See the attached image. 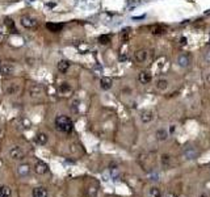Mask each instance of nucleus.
Segmentation results:
<instances>
[{"mask_svg":"<svg viewBox=\"0 0 210 197\" xmlns=\"http://www.w3.org/2000/svg\"><path fill=\"white\" fill-rule=\"evenodd\" d=\"M55 128L62 133H71L74 130V122L67 116H58L55 118Z\"/></svg>","mask_w":210,"mask_h":197,"instance_id":"nucleus-1","label":"nucleus"},{"mask_svg":"<svg viewBox=\"0 0 210 197\" xmlns=\"http://www.w3.org/2000/svg\"><path fill=\"white\" fill-rule=\"evenodd\" d=\"M9 158L12 160H17V162H20V160H24L25 159V156H26V152L24 151V149L23 147H20V146H15V147H12V149L9 150Z\"/></svg>","mask_w":210,"mask_h":197,"instance_id":"nucleus-2","label":"nucleus"},{"mask_svg":"<svg viewBox=\"0 0 210 197\" xmlns=\"http://www.w3.org/2000/svg\"><path fill=\"white\" fill-rule=\"evenodd\" d=\"M20 21H21V25L28 29H33V28H37L38 26V21L36 19L30 17V16H23Z\"/></svg>","mask_w":210,"mask_h":197,"instance_id":"nucleus-3","label":"nucleus"},{"mask_svg":"<svg viewBox=\"0 0 210 197\" xmlns=\"http://www.w3.org/2000/svg\"><path fill=\"white\" fill-rule=\"evenodd\" d=\"M16 70V66L13 63H9V62H4L0 64V74L4 75V76H8V75H12Z\"/></svg>","mask_w":210,"mask_h":197,"instance_id":"nucleus-4","label":"nucleus"},{"mask_svg":"<svg viewBox=\"0 0 210 197\" xmlns=\"http://www.w3.org/2000/svg\"><path fill=\"white\" fill-rule=\"evenodd\" d=\"M17 173L20 177H28L32 173V167L28 163H21L17 167Z\"/></svg>","mask_w":210,"mask_h":197,"instance_id":"nucleus-5","label":"nucleus"},{"mask_svg":"<svg viewBox=\"0 0 210 197\" xmlns=\"http://www.w3.org/2000/svg\"><path fill=\"white\" fill-rule=\"evenodd\" d=\"M34 171L38 175H45V173L49 172V164L45 163V162H42V160H38L36 163V166H34Z\"/></svg>","mask_w":210,"mask_h":197,"instance_id":"nucleus-6","label":"nucleus"},{"mask_svg":"<svg viewBox=\"0 0 210 197\" xmlns=\"http://www.w3.org/2000/svg\"><path fill=\"white\" fill-rule=\"evenodd\" d=\"M43 92V87L41 84H32L29 87V96L30 97H38Z\"/></svg>","mask_w":210,"mask_h":197,"instance_id":"nucleus-7","label":"nucleus"},{"mask_svg":"<svg viewBox=\"0 0 210 197\" xmlns=\"http://www.w3.org/2000/svg\"><path fill=\"white\" fill-rule=\"evenodd\" d=\"M58 92H59L60 96H70L71 94H72V87H71V84H68V83H62L58 87Z\"/></svg>","mask_w":210,"mask_h":197,"instance_id":"nucleus-8","label":"nucleus"},{"mask_svg":"<svg viewBox=\"0 0 210 197\" xmlns=\"http://www.w3.org/2000/svg\"><path fill=\"white\" fill-rule=\"evenodd\" d=\"M32 197H49V192L45 187H36L32 190Z\"/></svg>","mask_w":210,"mask_h":197,"instance_id":"nucleus-9","label":"nucleus"},{"mask_svg":"<svg viewBox=\"0 0 210 197\" xmlns=\"http://www.w3.org/2000/svg\"><path fill=\"white\" fill-rule=\"evenodd\" d=\"M138 80H139L142 84H148L152 80V75L148 72V71H142V72H139V75H138Z\"/></svg>","mask_w":210,"mask_h":197,"instance_id":"nucleus-10","label":"nucleus"},{"mask_svg":"<svg viewBox=\"0 0 210 197\" xmlns=\"http://www.w3.org/2000/svg\"><path fill=\"white\" fill-rule=\"evenodd\" d=\"M150 32H151V34H154V36H160V34H164V33H165V26L160 25V24L151 25V26H150Z\"/></svg>","mask_w":210,"mask_h":197,"instance_id":"nucleus-11","label":"nucleus"},{"mask_svg":"<svg viewBox=\"0 0 210 197\" xmlns=\"http://www.w3.org/2000/svg\"><path fill=\"white\" fill-rule=\"evenodd\" d=\"M112 85H113V80H112V78H108V76H104V78H101V80H100V87H101V90L108 91V90L112 88Z\"/></svg>","mask_w":210,"mask_h":197,"instance_id":"nucleus-12","label":"nucleus"},{"mask_svg":"<svg viewBox=\"0 0 210 197\" xmlns=\"http://www.w3.org/2000/svg\"><path fill=\"white\" fill-rule=\"evenodd\" d=\"M134 59L138 62V63H143L147 59V51L146 50H137L135 53H134Z\"/></svg>","mask_w":210,"mask_h":197,"instance_id":"nucleus-13","label":"nucleus"},{"mask_svg":"<svg viewBox=\"0 0 210 197\" xmlns=\"http://www.w3.org/2000/svg\"><path fill=\"white\" fill-rule=\"evenodd\" d=\"M5 92H7L8 95H17L20 92V85L16 83H9L7 85V88H5Z\"/></svg>","mask_w":210,"mask_h":197,"instance_id":"nucleus-14","label":"nucleus"},{"mask_svg":"<svg viewBox=\"0 0 210 197\" xmlns=\"http://www.w3.org/2000/svg\"><path fill=\"white\" fill-rule=\"evenodd\" d=\"M46 28L53 32V33H59L60 30L63 29V24H57V23H47L46 24Z\"/></svg>","mask_w":210,"mask_h":197,"instance_id":"nucleus-15","label":"nucleus"},{"mask_svg":"<svg viewBox=\"0 0 210 197\" xmlns=\"http://www.w3.org/2000/svg\"><path fill=\"white\" fill-rule=\"evenodd\" d=\"M141 120H142V122L143 124H150L152 120H154V113L150 112V111H146V112H143L141 114Z\"/></svg>","mask_w":210,"mask_h":197,"instance_id":"nucleus-16","label":"nucleus"},{"mask_svg":"<svg viewBox=\"0 0 210 197\" xmlns=\"http://www.w3.org/2000/svg\"><path fill=\"white\" fill-rule=\"evenodd\" d=\"M47 141H49V137H47V134H45V133H38V134L36 135V142H37L38 145L45 146V145L47 143Z\"/></svg>","mask_w":210,"mask_h":197,"instance_id":"nucleus-17","label":"nucleus"},{"mask_svg":"<svg viewBox=\"0 0 210 197\" xmlns=\"http://www.w3.org/2000/svg\"><path fill=\"white\" fill-rule=\"evenodd\" d=\"M12 196V189L7 185H0V197H11Z\"/></svg>","mask_w":210,"mask_h":197,"instance_id":"nucleus-18","label":"nucleus"},{"mask_svg":"<svg viewBox=\"0 0 210 197\" xmlns=\"http://www.w3.org/2000/svg\"><path fill=\"white\" fill-rule=\"evenodd\" d=\"M155 137H156L158 141H165L168 138V131L164 130V129H159L155 133Z\"/></svg>","mask_w":210,"mask_h":197,"instance_id":"nucleus-19","label":"nucleus"},{"mask_svg":"<svg viewBox=\"0 0 210 197\" xmlns=\"http://www.w3.org/2000/svg\"><path fill=\"white\" fill-rule=\"evenodd\" d=\"M179 64L181 66V67H186L188 64H189L190 62V59H189V55H186V54H181V55L179 57Z\"/></svg>","mask_w":210,"mask_h":197,"instance_id":"nucleus-20","label":"nucleus"},{"mask_svg":"<svg viewBox=\"0 0 210 197\" xmlns=\"http://www.w3.org/2000/svg\"><path fill=\"white\" fill-rule=\"evenodd\" d=\"M156 88L159 91H165L168 88V80L167 79H159L156 81Z\"/></svg>","mask_w":210,"mask_h":197,"instance_id":"nucleus-21","label":"nucleus"},{"mask_svg":"<svg viewBox=\"0 0 210 197\" xmlns=\"http://www.w3.org/2000/svg\"><path fill=\"white\" fill-rule=\"evenodd\" d=\"M160 163H162V166L164 168H167L171 166V156L168 154H163L162 156H160Z\"/></svg>","mask_w":210,"mask_h":197,"instance_id":"nucleus-22","label":"nucleus"},{"mask_svg":"<svg viewBox=\"0 0 210 197\" xmlns=\"http://www.w3.org/2000/svg\"><path fill=\"white\" fill-rule=\"evenodd\" d=\"M70 68V62L68 61H59L58 62V70L60 72H66Z\"/></svg>","mask_w":210,"mask_h":197,"instance_id":"nucleus-23","label":"nucleus"},{"mask_svg":"<svg viewBox=\"0 0 210 197\" xmlns=\"http://www.w3.org/2000/svg\"><path fill=\"white\" fill-rule=\"evenodd\" d=\"M130 40V28H125L122 32H121V41L122 42H129Z\"/></svg>","mask_w":210,"mask_h":197,"instance_id":"nucleus-24","label":"nucleus"},{"mask_svg":"<svg viewBox=\"0 0 210 197\" xmlns=\"http://www.w3.org/2000/svg\"><path fill=\"white\" fill-rule=\"evenodd\" d=\"M148 197H162V192L158 187H151L148 190Z\"/></svg>","mask_w":210,"mask_h":197,"instance_id":"nucleus-25","label":"nucleus"},{"mask_svg":"<svg viewBox=\"0 0 210 197\" xmlns=\"http://www.w3.org/2000/svg\"><path fill=\"white\" fill-rule=\"evenodd\" d=\"M98 42L101 43V45H108V43L110 42V37L108 34H103L98 37Z\"/></svg>","mask_w":210,"mask_h":197,"instance_id":"nucleus-26","label":"nucleus"},{"mask_svg":"<svg viewBox=\"0 0 210 197\" xmlns=\"http://www.w3.org/2000/svg\"><path fill=\"white\" fill-rule=\"evenodd\" d=\"M184 155L186 156V159H193V158H196V151L195 150H192V149H189V150H186L185 152H184Z\"/></svg>","mask_w":210,"mask_h":197,"instance_id":"nucleus-27","label":"nucleus"},{"mask_svg":"<svg viewBox=\"0 0 210 197\" xmlns=\"http://www.w3.org/2000/svg\"><path fill=\"white\" fill-rule=\"evenodd\" d=\"M5 25L8 26V29L11 30V32H16V26H15V23L11 19H7L5 20Z\"/></svg>","mask_w":210,"mask_h":197,"instance_id":"nucleus-28","label":"nucleus"},{"mask_svg":"<svg viewBox=\"0 0 210 197\" xmlns=\"http://www.w3.org/2000/svg\"><path fill=\"white\" fill-rule=\"evenodd\" d=\"M186 42H188L186 37H181L180 38V43H181V45H186Z\"/></svg>","mask_w":210,"mask_h":197,"instance_id":"nucleus-29","label":"nucleus"},{"mask_svg":"<svg viewBox=\"0 0 210 197\" xmlns=\"http://www.w3.org/2000/svg\"><path fill=\"white\" fill-rule=\"evenodd\" d=\"M205 61H206L208 63H210V50H209V51L205 54Z\"/></svg>","mask_w":210,"mask_h":197,"instance_id":"nucleus-30","label":"nucleus"},{"mask_svg":"<svg viewBox=\"0 0 210 197\" xmlns=\"http://www.w3.org/2000/svg\"><path fill=\"white\" fill-rule=\"evenodd\" d=\"M205 80H206V83H208V84H210V74H208V75L205 76Z\"/></svg>","mask_w":210,"mask_h":197,"instance_id":"nucleus-31","label":"nucleus"},{"mask_svg":"<svg viewBox=\"0 0 210 197\" xmlns=\"http://www.w3.org/2000/svg\"><path fill=\"white\" fill-rule=\"evenodd\" d=\"M173 130H175V125H171V129H169V131H171V133H173Z\"/></svg>","mask_w":210,"mask_h":197,"instance_id":"nucleus-32","label":"nucleus"},{"mask_svg":"<svg viewBox=\"0 0 210 197\" xmlns=\"http://www.w3.org/2000/svg\"><path fill=\"white\" fill-rule=\"evenodd\" d=\"M165 197H176V196H175L173 193H168V195H167V196H165Z\"/></svg>","mask_w":210,"mask_h":197,"instance_id":"nucleus-33","label":"nucleus"},{"mask_svg":"<svg viewBox=\"0 0 210 197\" xmlns=\"http://www.w3.org/2000/svg\"><path fill=\"white\" fill-rule=\"evenodd\" d=\"M200 197H208V195H206V193H201Z\"/></svg>","mask_w":210,"mask_h":197,"instance_id":"nucleus-34","label":"nucleus"},{"mask_svg":"<svg viewBox=\"0 0 210 197\" xmlns=\"http://www.w3.org/2000/svg\"><path fill=\"white\" fill-rule=\"evenodd\" d=\"M0 131H2V130H0Z\"/></svg>","mask_w":210,"mask_h":197,"instance_id":"nucleus-35","label":"nucleus"}]
</instances>
